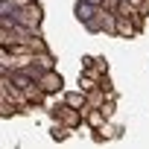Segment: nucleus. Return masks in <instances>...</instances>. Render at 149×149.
<instances>
[{"label":"nucleus","mask_w":149,"mask_h":149,"mask_svg":"<svg viewBox=\"0 0 149 149\" xmlns=\"http://www.w3.org/2000/svg\"><path fill=\"white\" fill-rule=\"evenodd\" d=\"M79 18H82V21H91V18H94V9H91L88 3H79Z\"/></svg>","instance_id":"1"}]
</instances>
